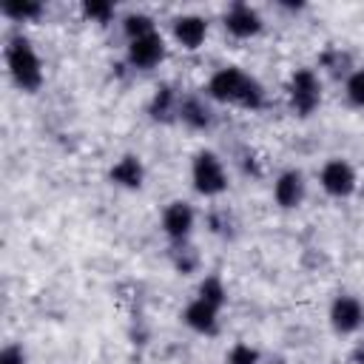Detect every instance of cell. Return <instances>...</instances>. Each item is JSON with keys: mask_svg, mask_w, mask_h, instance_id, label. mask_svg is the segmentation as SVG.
<instances>
[{"mask_svg": "<svg viewBox=\"0 0 364 364\" xmlns=\"http://www.w3.org/2000/svg\"><path fill=\"white\" fill-rule=\"evenodd\" d=\"M193 225H196V213H193L191 202L173 199V202L165 205V210H162V230H165V236L171 242H188Z\"/></svg>", "mask_w": 364, "mask_h": 364, "instance_id": "8", "label": "cell"}, {"mask_svg": "<svg viewBox=\"0 0 364 364\" xmlns=\"http://www.w3.org/2000/svg\"><path fill=\"white\" fill-rule=\"evenodd\" d=\"M6 65H9V74L14 80V85L26 94H34L40 85H43V63H40V54L34 51V46L17 34L9 40L6 46Z\"/></svg>", "mask_w": 364, "mask_h": 364, "instance_id": "2", "label": "cell"}, {"mask_svg": "<svg viewBox=\"0 0 364 364\" xmlns=\"http://www.w3.org/2000/svg\"><path fill=\"white\" fill-rule=\"evenodd\" d=\"M287 100L299 117H310L321 105V80L313 68H296L287 80Z\"/></svg>", "mask_w": 364, "mask_h": 364, "instance_id": "4", "label": "cell"}, {"mask_svg": "<svg viewBox=\"0 0 364 364\" xmlns=\"http://www.w3.org/2000/svg\"><path fill=\"white\" fill-rule=\"evenodd\" d=\"M191 182L202 196H219L228 191V171L213 151H199L191 162Z\"/></svg>", "mask_w": 364, "mask_h": 364, "instance_id": "3", "label": "cell"}, {"mask_svg": "<svg viewBox=\"0 0 364 364\" xmlns=\"http://www.w3.org/2000/svg\"><path fill=\"white\" fill-rule=\"evenodd\" d=\"M165 60V40L159 31L128 40V65L136 71H151Z\"/></svg>", "mask_w": 364, "mask_h": 364, "instance_id": "6", "label": "cell"}, {"mask_svg": "<svg viewBox=\"0 0 364 364\" xmlns=\"http://www.w3.org/2000/svg\"><path fill=\"white\" fill-rule=\"evenodd\" d=\"M179 100L182 97L176 94V88L168 85V82H162V85H156V91H154V97L148 102V114L156 122H173L176 114H179Z\"/></svg>", "mask_w": 364, "mask_h": 364, "instance_id": "15", "label": "cell"}, {"mask_svg": "<svg viewBox=\"0 0 364 364\" xmlns=\"http://www.w3.org/2000/svg\"><path fill=\"white\" fill-rule=\"evenodd\" d=\"M82 14L94 23H108L114 17V3H105V0H88L82 3Z\"/></svg>", "mask_w": 364, "mask_h": 364, "instance_id": "22", "label": "cell"}, {"mask_svg": "<svg viewBox=\"0 0 364 364\" xmlns=\"http://www.w3.org/2000/svg\"><path fill=\"white\" fill-rule=\"evenodd\" d=\"M304 196H307V182H304L301 171L290 168V171H282L276 176V182H273V199H276L279 208L293 210V208H299L304 202Z\"/></svg>", "mask_w": 364, "mask_h": 364, "instance_id": "10", "label": "cell"}, {"mask_svg": "<svg viewBox=\"0 0 364 364\" xmlns=\"http://www.w3.org/2000/svg\"><path fill=\"white\" fill-rule=\"evenodd\" d=\"M0 11L9 20H14V23H31V20H37L43 14V3H34V0H9V3H3Z\"/></svg>", "mask_w": 364, "mask_h": 364, "instance_id": "17", "label": "cell"}, {"mask_svg": "<svg viewBox=\"0 0 364 364\" xmlns=\"http://www.w3.org/2000/svg\"><path fill=\"white\" fill-rule=\"evenodd\" d=\"M228 364H259V350L239 341L228 350Z\"/></svg>", "mask_w": 364, "mask_h": 364, "instance_id": "24", "label": "cell"}, {"mask_svg": "<svg viewBox=\"0 0 364 364\" xmlns=\"http://www.w3.org/2000/svg\"><path fill=\"white\" fill-rule=\"evenodd\" d=\"M176 119L182 125H188L191 131H208L213 125V111L210 105L205 102V97H196V94H188L179 100V114Z\"/></svg>", "mask_w": 364, "mask_h": 364, "instance_id": "13", "label": "cell"}, {"mask_svg": "<svg viewBox=\"0 0 364 364\" xmlns=\"http://www.w3.org/2000/svg\"><path fill=\"white\" fill-rule=\"evenodd\" d=\"M270 364H287V361H282V358H276V361H270Z\"/></svg>", "mask_w": 364, "mask_h": 364, "instance_id": "27", "label": "cell"}, {"mask_svg": "<svg viewBox=\"0 0 364 364\" xmlns=\"http://www.w3.org/2000/svg\"><path fill=\"white\" fill-rule=\"evenodd\" d=\"M182 321H185L193 333H199V336H216V330H219V310H216L213 304L202 301V299H193V301L182 310Z\"/></svg>", "mask_w": 364, "mask_h": 364, "instance_id": "12", "label": "cell"}, {"mask_svg": "<svg viewBox=\"0 0 364 364\" xmlns=\"http://www.w3.org/2000/svg\"><path fill=\"white\" fill-rule=\"evenodd\" d=\"M353 361L355 364H364V341H358V347L353 350Z\"/></svg>", "mask_w": 364, "mask_h": 364, "instance_id": "26", "label": "cell"}, {"mask_svg": "<svg viewBox=\"0 0 364 364\" xmlns=\"http://www.w3.org/2000/svg\"><path fill=\"white\" fill-rule=\"evenodd\" d=\"M208 97L245 111H259L264 105V85L239 65H222L208 80Z\"/></svg>", "mask_w": 364, "mask_h": 364, "instance_id": "1", "label": "cell"}, {"mask_svg": "<svg viewBox=\"0 0 364 364\" xmlns=\"http://www.w3.org/2000/svg\"><path fill=\"white\" fill-rule=\"evenodd\" d=\"M318 63H321V68H327L333 77H350V68H353L350 54L341 51V48H327V51L318 57Z\"/></svg>", "mask_w": 364, "mask_h": 364, "instance_id": "19", "label": "cell"}, {"mask_svg": "<svg viewBox=\"0 0 364 364\" xmlns=\"http://www.w3.org/2000/svg\"><path fill=\"white\" fill-rule=\"evenodd\" d=\"M344 97L353 108H364V68L350 71V77L344 80Z\"/></svg>", "mask_w": 364, "mask_h": 364, "instance_id": "21", "label": "cell"}, {"mask_svg": "<svg viewBox=\"0 0 364 364\" xmlns=\"http://www.w3.org/2000/svg\"><path fill=\"white\" fill-rule=\"evenodd\" d=\"M171 264H173V270L182 273V276L196 273V267H199V253H196V247L188 245V242H173V247H171Z\"/></svg>", "mask_w": 364, "mask_h": 364, "instance_id": "16", "label": "cell"}, {"mask_svg": "<svg viewBox=\"0 0 364 364\" xmlns=\"http://www.w3.org/2000/svg\"><path fill=\"white\" fill-rule=\"evenodd\" d=\"M330 324H333V330L341 333V336L355 333V330L364 324V304H361L355 296H350V293L336 296L333 304H330Z\"/></svg>", "mask_w": 364, "mask_h": 364, "instance_id": "9", "label": "cell"}, {"mask_svg": "<svg viewBox=\"0 0 364 364\" xmlns=\"http://www.w3.org/2000/svg\"><path fill=\"white\" fill-rule=\"evenodd\" d=\"M208 228H210V233H216V236H233L236 222H233V216H230L228 210H210Z\"/></svg>", "mask_w": 364, "mask_h": 364, "instance_id": "23", "label": "cell"}, {"mask_svg": "<svg viewBox=\"0 0 364 364\" xmlns=\"http://www.w3.org/2000/svg\"><path fill=\"white\" fill-rule=\"evenodd\" d=\"M318 185L327 196L333 199H347L355 193V185H358V176H355V168L347 162V159H327L318 171Z\"/></svg>", "mask_w": 364, "mask_h": 364, "instance_id": "5", "label": "cell"}, {"mask_svg": "<svg viewBox=\"0 0 364 364\" xmlns=\"http://www.w3.org/2000/svg\"><path fill=\"white\" fill-rule=\"evenodd\" d=\"M196 299H202V301L213 304L216 310H222V307H225V301H228L225 282H222L219 276H205V279L199 282V287H196Z\"/></svg>", "mask_w": 364, "mask_h": 364, "instance_id": "18", "label": "cell"}, {"mask_svg": "<svg viewBox=\"0 0 364 364\" xmlns=\"http://www.w3.org/2000/svg\"><path fill=\"white\" fill-rule=\"evenodd\" d=\"M222 23H225V31H228L230 37H236V40H250V37H256V34L262 31V26H264V23H262V14H259L250 3H233V6H228Z\"/></svg>", "mask_w": 364, "mask_h": 364, "instance_id": "7", "label": "cell"}, {"mask_svg": "<svg viewBox=\"0 0 364 364\" xmlns=\"http://www.w3.org/2000/svg\"><path fill=\"white\" fill-rule=\"evenodd\" d=\"M0 364H26V353L17 344H9L0 350Z\"/></svg>", "mask_w": 364, "mask_h": 364, "instance_id": "25", "label": "cell"}, {"mask_svg": "<svg viewBox=\"0 0 364 364\" xmlns=\"http://www.w3.org/2000/svg\"><path fill=\"white\" fill-rule=\"evenodd\" d=\"M171 31H173V40L185 51H196L208 37V20L199 14H179V17H173Z\"/></svg>", "mask_w": 364, "mask_h": 364, "instance_id": "11", "label": "cell"}, {"mask_svg": "<svg viewBox=\"0 0 364 364\" xmlns=\"http://www.w3.org/2000/svg\"><path fill=\"white\" fill-rule=\"evenodd\" d=\"M122 31H125V37H128V40H136V37L154 34V31H156V26H154V20H151L148 14L134 11V14H128V17L122 20Z\"/></svg>", "mask_w": 364, "mask_h": 364, "instance_id": "20", "label": "cell"}, {"mask_svg": "<svg viewBox=\"0 0 364 364\" xmlns=\"http://www.w3.org/2000/svg\"><path fill=\"white\" fill-rule=\"evenodd\" d=\"M108 179H111L114 185H119V188L136 191V188H142V182H145V165H142V159H139L136 154H125V156H119V159L111 165Z\"/></svg>", "mask_w": 364, "mask_h": 364, "instance_id": "14", "label": "cell"}]
</instances>
